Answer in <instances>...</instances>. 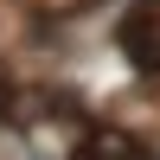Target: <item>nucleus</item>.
<instances>
[{
    "instance_id": "f03ea898",
    "label": "nucleus",
    "mask_w": 160,
    "mask_h": 160,
    "mask_svg": "<svg viewBox=\"0 0 160 160\" xmlns=\"http://www.w3.org/2000/svg\"><path fill=\"white\" fill-rule=\"evenodd\" d=\"M77 160H154V154L141 148V141H122V135H96L83 154H77Z\"/></svg>"
},
{
    "instance_id": "f257e3e1",
    "label": "nucleus",
    "mask_w": 160,
    "mask_h": 160,
    "mask_svg": "<svg viewBox=\"0 0 160 160\" xmlns=\"http://www.w3.org/2000/svg\"><path fill=\"white\" fill-rule=\"evenodd\" d=\"M122 51L141 71H160V7H135L122 19Z\"/></svg>"
}]
</instances>
